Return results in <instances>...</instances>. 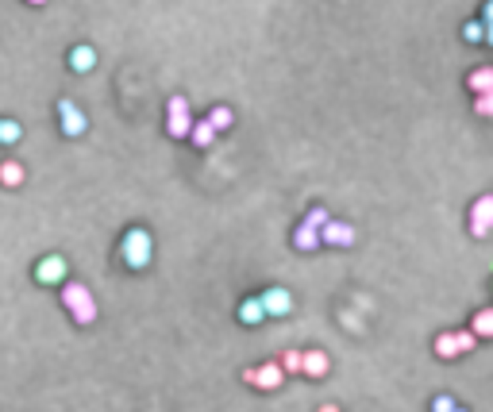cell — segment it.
<instances>
[{
  "instance_id": "7",
  "label": "cell",
  "mask_w": 493,
  "mask_h": 412,
  "mask_svg": "<svg viewBox=\"0 0 493 412\" xmlns=\"http://www.w3.org/2000/svg\"><path fill=\"white\" fill-rule=\"evenodd\" d=\"M489 232H493V193L478 197V200H474V208H470V235L474 239H486Z\"/></svg>"
},
{
  "instance_id": "1",
  "label": "cell",
  "mask_w": 493,
  "mask_h": 412,
  "mask_svg": "<svg viewBox=\"0 0 493 412\" xmlns=\"http://www.w3.org/2000/svg\"><path fill=\"white\" fill-rule=\"evenodd\" d=\"M150 258H155V239H150L147 227H128L120 239V262L128 270H147Z\"/></svg>"
},
{
  "instance_id": "3",
  "label": "cell",
  "mask_w": 493,
  "mask_h": 412,
  "mask_svg": "<svg viewBox=\"0 0 493 412\" xmlns=\"http://www.w3.org/2000/svg\"><path fill=\"white\" fill-rule=\"evenodd\" d=\"M193 116H189V101L185 97H170V104H166V131H170V139H189L193 135Z\"/></svg>"
},
{
  "instance_id": "11",
  "label": "cell",
  "mask_w": 493,
  "mask_h": 412,
  "mask_svg": "<svg viewBox=\"0 0 493 412\" xmlns=\"http://www.w3.org/2000/svg\"><path fill=\"white\" fill-rule=\"evenodd\" d=\"M293 247H297V251H305V254H312L316 251V247H324V235H320V227L316 224H297V232H293Z\"/></svg>"
},
{
  "instance_id": "31",
  "label": "cell",
  "mask_w": 493,
  "mask_h": 412,
  "mask_svg": "<svg viewBox=\"0 0 493 412\" xmlns=\"http://www.w3.org/2000/svg\"><path fill=\"white\" fill-rule=\"evenodd\" d=\"M455 412H467V408H455Z\"/></svg>"
},
{
  "instance_id": "24",
  "label": "cell",
  "mask_w": 493,
  "mask_h": 412,
  "mask_svg": "<svg viewBox=\"0 0 493 412\" xmlns=\"http://www.w3.org/2000/svg\"><path fill=\"white\" fill-rule=\"evenodd\" d=\"M459 405H455L451 393H440V397H432V412H455Z\"/></svg>"
},
{
  "instance_id": "19",
  "label": "cell",
  "mask_w": 493,
  "mask_h": 412,
  "mask_svg": "<svg viewBox=\"0 0 493 412\" xmlns=\"http://www.w3.org/2000/svg\"><path fill=\"white\" fill-rule=\"evenodd\" d=\"M24 139V128L16 120H0V143L4 147H12V143H20Z\"/></svg>"
},
{
  "instance_id": "23",
  "label": "cell",
  "mask_w": 493,
  "mask_h": 412,
  "mask_svg": "<svg viewBox=\"0 0 493 412\" xmlns=\"http://www.w3.org/2000/svg\"><path fill=\"white\" fill-rule=\"evenodd\" d=\"M455 339H459V351H462V354H470L474 347H478V335H474L470 328H462V331H455Z\"/></svg>"
},
{
  "instance_id": "29",
  "label": "cell",
  "mask_w": 493,
  "mask_h": 412,
  "mask_svg": "<svg viewBox=\"0 0 493 412\" xmlns=\"http://www.w3.org/2000/svg\"><path fill=\"white\" fill-rule=\"evenodd\" d=\"M316 412H339V408H336V405H320Z\"/></svg>"
},
{
  "instance_id": "14",
  "label": "cell",
  "mask_w": 493,
  "mask_h": 412,
  "mask_svg": "<svg viewBox=\"0 0 493 412\" xmlns=\"http://www.w3.org/2000/svg\"><path fill=\"white\" fill-rule=\"evenodd\" d=\"M328 370H331V359L324 351H305V370H301L305 378H324Z\"/></svg>"
},
{
  "instance_id": "30",
  "label": "cell",
  "mask_w": 493,
  "mask_h": 412,
  "mask_svg": "<svg viewBox=\"0 0 493 412\" xmlns=\"http://www.w3.org/2000/svg\"><path fill=\"white\" fill-rule=\"evenodd\" d=\"M27 4H46V0H27Z\"/></svg>"
},
{
  "instance_id": "2",
  "label": "cell",
  "mask_w": 493,
  "mask_h": 412,
  "mask_svg": "<svg viewBox=\"0 0 493 412\" xmlns=\"http://www.w3.org/2000/svg\"><path fill=\"white\" fill-rule=\"evenodd\" d=\"M62 304H66V312L73 316V324H81V328H89V324L97 320V301H93V293L85 289L81 282L62 285Z\"/></svg>"
},
{
  "instance_id": "18",
  "label": "cell",
  "mask_w": 493,
  "mask_h": 412,
  "mask_svg": "<svg viewBox=\"0 0 493 412\" xmlns=\"http://www.w3.org/2000/svg\"><path fill=\"white\" fill-rule=\"evenodd\" d=\"M435 354H440V359H462V351H459V339H455V331L435 335Z\"/></svg>"
},
{
  "instance_id": "8",
  "label": "cell",
  "mask_w": 493,
  "mask_h": 412,
  "mask_svg": "<svg viewBox=\"0 0 493 412\" xmlns=\"http://www.w3.org/2000/svg\"><path fill=\"white\" fill-rule=\"evenodd\" d=\"M262 304H266V316H289L293 312V293L281 289V285H270V289H262Z\"/></svg>"
},
{
  "instance_id": "21",
  "label": "cell",
  "mask_w": 493,
  "mask_h": 412,
  "mask_svg": "<svg viewBox=\"0 0 493 412\" xmlns=\"http://www.w3.org/2000/svg\"><path fill=\"white\" fill-rule=\"evenodd\" d=\"M208 123H212L216 131H227V128L235 123V116H232V108H224V104H220V108H212V112H208Z\"/></svg>"
},
{
  "instance_id": "12",
  "label": "cell",
  "mask_w": 493,
  "mask_h": 412,
  "mask_svg": "<svg viewBox=\"0 0 493 412\" xmlns=\"http://www.w3.org/2000/svg\"><path fill=\"white\" fill-rule=\"evenodd\" d=\"M66 62H70V70H73V73H89V70H97V46L78 43L70 54H66Z\"/></svg>"
},
{
  "instance_id": "26",
  "label": "cell",
  "mask_w": 493,
  "mask_h": 412,
  "mask_svg": "<svg viewBox=\"0 0 493 412\" xmlns=\"http://www.w3.org/2000/svg\"><path fill=\"white\" fill-rule=\"evenodd\" d=\"M305 220H308V224H316L320 232H324V224H328V212H324V208H308V216H305Z\"/></svg>"
},
{
  "instance_id": "4",
  "label": "cell",
  "mask_w": 493,
  "mask_h": 412,
  "mask_svg": "<svg viewBox=\"0 0 493 412\" xmlns=\"http://www.w3.org/2000/svg\"><path fill=\"white\" fill-rule=\"evenodd\" d=\"M243 381L262 393H274L286 386V370H281V362H262V366H246L243 370Z\"/></svg>"
},
{
  "instance_id": "27",
  "label": "cell",
  "mask_w": 493,
  "mask_h": 412,
  "mask_svg": "<svg viewBox=\"0 0 493 412\" xmlns=\"http://www.w3.org/2000/svg\"><path fill=\"white\" fill-rule=\"evenodd\" d=\"M482 24H493V0H486V4H482Z\"/></svg>"
},
{
  "instance_id": "15",
  "label": "cell",
  "mask_w": 493,
  "mask_h": 412,
  "mask_svg": "<svg viewBox=\"0 0 493 412\" xmlns=\"http://www.w3.org/2000/svg\"><path fill=\"white\" fill-rule=\"evenodd\" d=\"M24 166L16 158H8V162H0V185L4 189H16V185H24Z\"/></svg>"
},
{
  "instance_id": "6",
  "label": "cell",
  "mask_w": 493,
  "mask_h": 412,
  "mask_svg": "<svg viewBox=\"0 0 493 412\" xmlns=\"http://www.w3.org/2000/svg\"><path fill=\"white\" fill-rule=\"evenodd\" d=\"M66 274H70V262L62 254H43L35 262V282L39 285H66Z\"/></svg>"
},
{
  "instance_id": "9",
  "label": "cell",
  "mask_w": 493,
  "mask_h": 412,
  "mask_svg": "<svg viewBox=\"0 0 493 412\" xmlns=\"http://www.w3.org/2000/svg\"><path fill=\"white\" fill-rule=\"evenodd\" d=\"M320 235H324V247H355V227L343 220H328Z\"/></svg>"
},
{
  "instance_id": "16",
  "label": "cell",
  "mask_w": 493,
  "mask_h": 412,
  "mask_svg": "<svg viewBox=\"0 0 493 412\" xmlns=\"http://www.w3.org/2000/svg\"><path fill=\"white\" fill-rule=\"evenodd\" d=\"M470 331L478 335V339H493V309H478V312H474Z\"/></svg>"
},
{
  "instance_id": "17",
  "label": "cell",
  "mask_w": 493,
  "mask_h": 412,
  "mask_svg": "<svg viewBox=\"0 0 493 412\" xmlns=\"http://www.w3.org/2000/svg\"><path fill=\"white\" fill-rule=\"evenodd\" d=\"M189 143H193V147H212V143H216V128H212V123H208V120H197L193 123V135H189Z\"/></svg>"
},
{
  "instance_id": "5",
  "label": "cell",
  "mask_w": 493,
  "mask_h": 412,
  "mask_svg": "<svg viewBox=\"0 0 493 412\" xmlns=\"http://www.w3.org/2000/svg\"><path fill=\"white\" fill-rule=\"evenodd\" d=\"M58 123H62V135L66 139H78V135L89 131V116H85L73 101H66V97L58 101Z\"/></svg>"
},
{
  "instance_id": "22",
  "label": "cell",
  "mask_w": 493,
  "mask_h": 412,
  "mask_svg": "<svg viewBox=\"0 0 493 412\" xmlns=\"http://www.w3.org/2000/svg\"><path fill=\"white\" fill-rule=\"evenodd\" d=\"M462 39H467V43H486V24H482V20H467V24H462Z\"/></svg>"
},
{
  "instance_id": "13",
  "label": "cell",
  "mask_w": 493,
  "mask_h": 412,
  "mask_svg": "<svg viewBox=\"0 0 493 412\" xmlns=\"http://www.w3.org/2000/svg\"><path fill=\"white\" fill-rule=\"evenodd\" d=\"M467 89L474 97H482V93H493V66H478V70L467 73Z\"/></svg>"
},
{
  "instance_id": "10",
  "label": "cell",
  "mask_w": 493,
  "mask_h": 412,
  "mask_svg": "<svg viewBox=\"0 0 493 412\" xmlns=\"http://www.w3.org/2000/svg\"><path fill=\"white\" fill-rule=\"evenodd\" d=\"M262 320H270L266 316V304H262V297H243L239 301V324H246V328H259Z\"/></svg>"
},
{
  "instance_id": "20",
  "label": "cell",
  "mask_w": 493,
  "mask_h": 412,
  "mask_svg": "<svg viewBox=\"0 0 493 412\" xmlns=\"http://www.w3.org/2000/svg\"><path fill=\"white\" fill-rule=\"evenodd\" d=\"M278 362H281V370H286V374H301V370H305V351H286Z\"/></svg>"
},
{
  "instance_id": "25",
  "label": "cell",
  "mask_w": 493,
  "mask_h": 412,
  "mask_svg": "<svg viewBox=\"0 0 493 412\" xmlns=\"http://www.w3.org/2000/svg\"><path fill=\"white\" fill-rule=\"evenodd\" d=\"M474 112H478V116H493V93H482V97H474Z\"/></svg>"
},
{
  "instance_id": "28",
  "label": "cell",
  "mask_w": 493,
  "mask_h": 412,
  "mask_svg": "<svg viewBox=\"0 0 493 412\" xmlns=\"http://www.w3.org/2000/svg\"><path fill=\"white\" fill-rule=\"evenodd\" d=\"M486 46H493V24H486Z\"/></svg>"
}]
</instances>
